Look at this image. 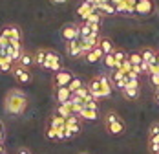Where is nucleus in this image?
Masks as SVG:
<instances>
[{"label": "nucleus", "mask_w": 159, "mask_h": 154, "mask_svg": "<svg viewBox=\"0 0 159 154\" xmlns=\"http://www.w3.org/2000/svg\"><path fill=\"white\" fill-rule=\"evenodd\" d=\"M28 108V97L20 88H11L7 90L6 97H4V110L9 116H20L24 114Z\"/></svg>", "instance_id": "nucleus-1"}, {"label": "nucleus", "mask_w": 159, "mask_h": 154, "mask_svg": "<svg viewBox=\"0 0 159 154\" xmlns=\"http://www.w3.org/2000/svg\"><path fill=\"white\" fill-rule=\"evenodd\" d=\"M104 127H106V130L111 136H121L126 130V125H125V121L121 119V116L117 112H108L104 116Z\"/></svg>", "instance_id": "nucleus-2"}, {"label": "nucleus", "mask_w": 159, "mask_h": 154, "mask_svg": "<svg viewBox=\"0 0 159 154\" xmlns=\"http://www.w3.org/2000/svg\"><path fill=\"white\" fill-rule=\"evenodd\" d=\"M61 37L64 41H77L80 39V24L77 22H66L62 28H61Z\"/></svg>", "instance_id": "nucleus-3"}, {"label": "nucleus", "mask_w": 159, "mask_h": 154, "mask_svg": "<svg viewBox=\"0 0 159 154\" xmlns=\"http://www.w3.org/2000/svg\"><path fill=\"white\" fill-rule=\"evenodd\" d=\"M44 70H48V72H59V70H62V59H61V55L57 53V51H53V50H48V57H46V62H44V66H42Z\"/></svg>", "instance_id": "nucleus-4"}, {"label": "nucleus", "mask_w": 159, "mask_h": 154, "mask_svg": "<svg viewBox=\"0 0 159 154\" xmlns=\"http://www.w3.org/2000/svg\"><path fill=\"white\" fill-rule=\"evenodd\" d=\"M156 13V2L154 0H137V7H135V17H152Z\"/></svg>", "instance_id": "nucleus-5"}, {"label": "nucleus", "mask_w": 159, "mask_h": 154, "mask_svg": "<svg viewBox=\"0 0 159 154\" xmlns=\"http://www.w3.org/2000/svg\"><path fill=\"white\" fill-rule=\"evenodd\" d=\"M75 77L73 72H70V70H59V72H55L53 74V79H51V83H53V88H61V86H68L70 84V81Z\"/></svg>", "instance_id": "nucleus-6"}, {"label": "nucleus", "mask_w": 159, "mask_h": 154, "mask_svg": "<svg viewBox=\"0 0 159 154\" xmlns=\"http://www.w3.org/2000/svg\"><path fill=\"white\" fill-rule=\"evenodd\" d=\"M11 75L15 77V81L22 83V84H30V83L33 81L31 70H30V68H24V66H18V64H15V66H13Z\"/></svg>", "instance_id": "nucleus-7"}, {"label": "nucleus", "mask_w": 159, "mask_h": 154, "mask_svg": "<svg viewBox=\"0 0 159 154\" xmlns=\"http://www.w3.org/2000/svg\"><path fill=\"white\" fill-rule=\"evenodd\" d=\"M135 7H137V0H123L115 9L117 15L121 17H135Z\"/></svg>", "instance_id": "nucleus-8"}, {"label": "nucleus", "mask_w": 159, "mask_h": 154, "mask_svg": "<svg viewBox=\"0 0 159 154\" xmlns=\"http://www.w3.org/2000/svg\"><path fill=\"white\" fill-rule=\"evenodd\" d=\"M0 35L6 37L9 42H11V41H22V31H20V28H18L16 24H7V26H4V28L0 30Z\"/></svg>", "instance_id": "nucleus-9"}, {"label": "nucleus", "mask_w": 159, "mask_h": 154, "mask_svg": "<svg viewBox=\"0 0 159 154\" xmlns=\"http://www.w3.org/2000/svg\"><path fill=\"white\" fill-rule=\"evenodd\" d=\"M66 53H68V57H71V59L82 57V55H84V50H82L80 39H77V41H68V42H66Z\"/></svg>", "instance_id": "nucleus-10"}, {"label": "nucleus", "mask_w": 159, "mask_h": 154, "mask_svg": "<svg viewBox=\"0 0 159 154\" xmlns=\"http://www.w3.org/2000/svg\"><path fill=\"white\" fill-rule=\"evenodd\" d=\"M75 13H77V17H79L80 20H86L90 15L97 13V9H95L93 4H90V2H86V0H80V4L77 6V9H75Z\"/></svg>", "instance_id": "nucleus-11"}, {"label": "nucleus", "mask_w": 159, "mask_h": 154, "mask_svg": "<svg viewBox=\"0 0 159 154\" xmlns=\"http://www.w3.org/2000/svg\"><path fill=\"white\" fill-rule=\"evenodd\" d=\"M86 84H88V90H90V94H92V97H93L95 101H101V99H102V86H101L99 75H93Z\"/></svg>", "instance_id": "nucleus-12"}, {"label": "nucleus", "mask_w": 159, "mask_h": 154, "mask_svg": "<svg viewBox=\"0 0 159 154\" xmlns=\"http://www.w3.org/2000/svg\"><path fill=\"white\" fill-rule=\"evenodd\" d=\"M97 9V13H101L102 17H113L117 15V9L115 6H111L110 2H102V4H93Z\"/></svg>", "instance_id": "nucleus-13"}, {"label": "nucleus", "mask_w": 159, "mask_h": 154, "mask_svg": "<svg viewBox=\"0 0 159 154\" xmlns=\"http://www.w3.org/2000/svg\"><path fill=\"white\" fill-rule=\"evenodd\" d=\"M16 64H18V66H24V68H31L33 64H35V51L24 50L22 57L18 59V62H16Z\"/></svg>", "instance_id": "nucleus-14"}, {"label": "nucleus", "mask_w": 159, "mask_h": 154, "mask_svg": "<svg viewBox=\"0 0 159 154\" xmlns=\"http://www.w3.org/2000/svg\"><path fill=\"white\" fill-rule=\"evenodd\" d=\"M141 51V55H143V61L148 62V64H157V51L154 50V48H143V50H139Z\"/></svg>", "instance_id": "nucleus-15"}, {"label": "nucleus", "mask_w": 159, "mask_h": 154, "mask_svg": "<svg viewBox=\"0 0 159 154\" xmlns=\"http://www.w3.org/2000/svg\"><path fill=\"white\" fill-rule=\"evenodd\" d=\"M55 99H57V105L70 101V99H71V92H70V88H68V86L55 88Z\"/></svg>", "instance_id": "nucleus-16"}, {"label": "nucleus", "mask_w": 159, "mask_h": 154, "mask_svg": "<svg viewBox=\"0 0 159 154\" xmlns=\"http://www.w3.org/2000/svg\"><path fill=\"white\" fill-rule=\"evenodd\" d=\"M99 48L104 51V55L115 51V44H113V41H111L110 37H101V39H99Z\"/></svg>", "instance_id": "nucleus-17"}, {"label": "nucleus", "mask_w": 159, "mask_h": 154, "mask_svg": "<svg viewBox=\"0 0 159 154\" xmlns=\"http://www.w3.org/2000/svg\"><path fill=\"white\" fill-rule=\"evenodd\" d=\"M46 127H49V128H62V127H66V118L59 116V114H53L48 119Z\"/></svg>", "instance_id": "nucleus-18"}, {"label": "nucleus", "mask_w": 159, "mask_h": 154, "mask_svg": "<svg viewBox=\"0 0 159 154\" xmlns=\"http://www.w3.org/2000/svg\"><path fill=\"white\" fill-rule=\"evenodd\" d=\"M84 57H86V61L90 62V64H93V62H99L101 59H104V51L97 46V48H93L90 53H86Z\"/></svg>", "instance_id": "nucleus-19"}, {"label": "nucleus", "mask_w": 159, "mask_h": 154, "mask_svg": "<svg viewBox=\"0 0 159 154\" xmlns=\"http://www.w3.org/2000/svg\"><path fill=\"white\" fill-rule=\"evenodd\" d=\"M55 114H59V116H62V118H70L73 112H71V99L70 101H66V103H61V105H57L55 108Z\"/></svg>", "instance_id": "nucleus-20"}, {"label": "nucleus", "mask_w": 159, "mask_h": 154, "mask_svg": "<svg viewBox=\"0 0 159 154\" xmlns=\"http://www.w3.org/2000/svg\"><path fill=\"white\" fill-rule=\"evenodd\" d=\"M139 94H141V88L139 86H126L123 90V95H125V99H128V101H135L139 97Z\"/></svg>", "instance_id": "nucleus-21"}, {"label": "nucleus", "mask_w": 159, "mask_h": 154, "mask_svg": "<svg viewBox=\"0 0 159 154\" xmlns=\"http://www.w3.org/2000/svg\"><path fill=\"white\" fill-rule=\"evenodd\" d=\"M48 50L49 48H39V50H35V64L37 66H44V62H46V57H48Z\"/></svg>", "instance_id": "nucleus-22"}, {"label": "nucleus", "mask_w": 159, "mask_h": 154, "mask_svg": "<svg viewBox=\"0 0 159 154\" xmlns=\"http://www.w3.org/2000/svg\"><path fill=\"white\" fill-rule=\"evenodd\" d=\"M80 118H82V121H95V119H99V112L84 107L82 114H80Z\"/></svg>", "instance_id": "nucleus-23"}, {"label": "nucleus", "mask_w": 159, "mask_h": 154, "mask_svg": "<svg viewBox=\"0 0 159 154\" xmlns=\"http://www.w3.org/2000/svg\"><path fill=\"white\" fill-rule=\"evenodd\" d=\"M82 86H84V81H82L79 75H75L71 81H70V84H68V88H70V92L71 94H75L79 88H82Z\"/></svg>", "instance_id": "nucleus-24"}, {"label": "nucleus", "mask_w": 159, "mask_h": 154, "mask_svg": "<svg viewBox=\"0 0 159 154\" xmlns=\"http://www.w3.org/2000/svg\"><path fill=\"white\" fill-rule=\"evenodd\" d=\"M128 61L132 62L134 66H141L143 64V55H141V51H132V53H128Z\"/></svg>", "instance_id": "nucleus-25"}, {"label": "nucleus", "mask_w": 159, "mask_h": 154, "mask_svg": "<svg viewBox=\"0 0 159 154\" xmlns=\"http://www.w3.org/2000/svg\"><path fill=\"white\" fill-rule=\"evenodd\" d=\"M80 22H86V24H90V26H101V22H102V15L101 13H93V15H90L86 20H80Z\"/></svg>", "instance_id": "nucleus-26"}, {"label": "nucleus", "mask_w": 159, "mask_h": 154, "mask_svg": "<svg viewBox=\"0 0 159 154\" xmlns=\"http://www.w3.org/2000/svg\"><path fill=\"white\" fill-rule=\"evenodd\" d=\"M148 151L150 154H159V136L148 138Z\"/></svg>", "instance_id": "nucleus-27"}, {"label": "nucleus", "mask_w": 159, "mask_h": 154, "mask_svg": "<svg viewBox=\"0 0 159 154\" xmlns=\"http://www.w3.org/2000/svg\"><path fill=\"white\" fill-rule=\"evenodd\" d=\"M102 62H104V66H106L108 70H115V66H117V61H115V55H113V53H108V55H104Z\"/></svg>", "instance_id": "nucleus-28"}, {"label": "nucleus", "mask_w": 159, "mask_h": 154, "mask_svg": "<svg viewBox=\"0 0 159 154\" xmlns=\"http://www.w3.org/2000/svg\"><path fill=\"white\" fill-rule=\"evenodd\" d=\"M77 125H82V118L77 116V114H71V116L66 119V127H77Z\"/></svg>", "instance_id": "nucleus-29"}, {"label": "nucleus", "mask_w": 159, "mask_h": 154, "mask_svg": "<svg viewBox=\"0 0 159 154\" xmlns=\"http://www.w3.org/2000/svg\"><path fill=\"white\" fill-rule=\"evenodd\" d=\"M92 35V26L86 22H80V39H86Z\"/></svg>", "instance_id": "nucleus-30"}, {"label": "nucleus", "mask_w": 159, "mask_h": 154, "mask_svg": "<svg viewBox=\"0 0 159 154\" xmlns=\"http://www.w3.org/2000/svg\"><path fill=\"white\" fill-rule=\"evenodd\" d=\"M154 136H159V123L156 121V123L150 125V128H148V138H154Z\"/></svg>", "instance_id": "nucleus-31"}, {"label": "nucleus", "mask_w": 159, "mask_h": 154, "mask_svg": "<svg viewBox=\"0 0 159 154\" xmlns=\"http://www.w3.org/2000/svg\"><path fill=\"white\" fill-rule=\"evenodd\" d=\"M44 136H46L48 139H51V141H55V139H57V130L46 127V128H44Z\"/></svg>", "instance_id": "nucleus-32"}, {"label": "nucleus", "mask_w": 159, "mask_h": 154, "mask_svg": "<svg viewBox=\"0 0 159 154\" xmlns=\"http://www.w3.org/2000/svg\"><path fill=\"white\" fill-rule=\"evenodd\" d=\"M75 95H77V97H80V99H86V97L90 95V90H88V84H84L82 88H79V90L75 92Z\"/></svg>", "instance_id": "nucleus-33"}, {"label": "nucleus", "mask_w": 159, "mask_h": 154, "mask_svg": "<svg viewBox=\"0 0 159 154\" xmlns=\"http://www.w3.org/2000/svg\"><path fill=\"white\" fill-rule=\"evenodd\" d=\"M55 130H57V139H68V130H66V127L55 128Z\"/></svg>", "instance_id": "nucleus-34"}, {"label": "nucleus", "mask_w": 159, "mask_h": 154, "mask_svg": "<svg viewBox=\"0 0 159 154\" xmlns=\"http://www.w3.org/2000/svg\"><path fill=\"white\" fill-rule=\"evenodd\" d=\"M84 105H86V108H92V110H97V112H99V101H95V99L84 101Z\"/></svg>", "instance_id": "nucleus-35"}, {"label": "nucleus", "mask_w": 159, "mask_h": 154, "mask_svg": "<svg viewBox=\"0 0 159 154\" xmlns=\"http://www.w3.org/2000/svg\"><path fill=\"white\" fill-rule=\"evenodd\" d=\"M71 132H73V136H79L80 132H82V125H77V127H68Z\"/></svg>", "instance_id": "nucleus-36"}, {"label": "nucleus", "mask_w": 159, "mask_h": 154, "mask_svg": "<svg viewBox=\"0 0 159 154\" xmlns=\"http://www.w3.org/2000/svg\"><path fill=\"white\" fill-rule=\"evenodd\" d=\"M16 154H31V152H30L28 149H18V152H16Z\"/></svg>", "instance_id": "nucleus-37"}, {"label": "nucleus", "mask_w": 159, "mask_h": 154, "mask_svg": "<svg viewBox=\"0 0 159 154\" xmlns=\"http://www.w3.org/2000/svg\"><path fill=\"white\" fill-rule=\"evenodd\" d=\"M51 4H64V2H68V0H49Z\"/></svg>", "instance_id": "nucleus-38"}, {"label": "nucleus", "mask_w": 159, "mask_h": 154, "mask_svg": "<svg viewBox=\"0 0 159 154\" xmlns=\"http://www.w3.org/2000/svg\"><path fill=\"white\" fill-rule=\"evenodd\" d=\"M0 154H6V147H4V143H0Z\"/></svg>", "instance_id": "nucleus-39"}, {"label": "nucleus", "mask_w": 159, "mask_h": 154, "mask_svg": "<svg viewBox=\"0 0 159 154\" xmlns=\"http://www.w3.org/2000/svg\"><path fill=\"white\" fill-rule=\"evenodd\" d=\"M86 2H90V4H95L97 0H86Z\"/></svg>", "instance_id": "nucleus-40"}, {"label": "nucleus", "mask_w": 159, "mask_h": 154, "mask_svg": "<svg viewBox=\"0 0 159 154\" xmlns=\"http://www.w3.org/2000/svg\"><path fill=\"white\" fill-rule=\"evenodd\" d=\"M77 154H90V152H86V151H80V152H77Z\"/></svg>", "instance_id": "nucleus-41"}, {"label": "nucleus", "mask_w": 159, "mask_h": 154, "mask_svg": "<svg viewBox=\"0 0 159 154\" xmlns=\"http://www.w3.org/2000/svg\"><path fill=\"white\" fill-rule=\"evenodd\" d=\"M157 64H159V51H157Z\"/></svg>", "instance_id": "nucleus-42"}]
</instances>
